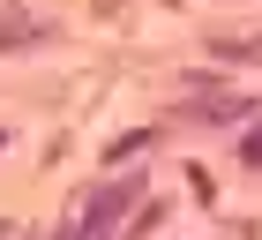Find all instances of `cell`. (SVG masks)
I'll return each mask as SVG.
<instances>
[{"mask_svg":"<svg viewBox=\"0 0 262 240\" xmlns=\"http://www.w3.org/2000/svg\"><path fill=\"white\" fill-rule=\"evenodd\" d=\"M247 113H255L247 98H195L187 105V120H202V128H232V120H247Z\"/></svg>","mask_w":262,"mask_h":240,"instance_id":"cell-1","label":"cell"},{"mask_svg":"<svg viewBox=\"0 0 262 240\" xmlns=\"http://www.w3.org/2000/svg\"><path fill=\"white\" fill-rule=\"evenodd\" d=\"M210 53H217V60H262V30H217Z\"/></svg>","mask_w":262,"mask_h":240,"instance_id":"cell-2","label":"cell"}]
</instances>
